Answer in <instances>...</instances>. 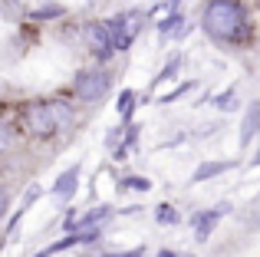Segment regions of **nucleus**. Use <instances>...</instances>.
Returning a JSON list of instances; mask_svg holds the SVG:
<instances>
[{"label":"nucleus","mask_w":260,"mask_h":257,"mask_svg":"<svg viewBox=\"0 0 260 257\" xmlns=\"http://www.w3.org/2000/svg\"><path fill=\"white\" fill-rule=\"evenodd\" d=\"M142 13H122V17H115L112 23V37H115V50H128V46H132V40L139 37V30H142Z\"/></svg>","instance_id":"39448f33"},{"label":"nucleus","mask_w":260,"mask_h":257,"mask_svg":"<svg viewBox=\"0 0 260 257\" xmlns=\"http://www.w3.org/2000/svg\"><path fill=\"white\" fill-rule=\"evenodd\" d=\"M201 26L208 37L231 43V40H241L247 33V13L237 0H211L201 13Z\"/></svg>","instance_id":"f257e3e1"},{"label":"nucleus","mask_w":260,"mask_h":257,"mask_svg":"<svg viewBox=\"0 0 260 257\" xmlns=\"http://www.w3.org/2000/svg\"><path fill=\"white\" fill-rule=\"evenodd\" d=\"M10 142H13L10 125H7V122H0V152H4V148H10Z\"/></svg>","instance_id":"4468645a"},{"label":"nucleus","mask_w":260,"mask_h":257,"mask_svg":"<svg viewBox=\"0 0 260 257\" xmlns=\"http://www.w3.org/2000/svg\"><path fill=\"white\" fill-rule=\"evenodd\" d=\"M112 218V208H95V211H89V214H83V218H79V228H99L102 221H109Z\"/></svg>","instance_id":"9d476101"},{"label":"nucleus","mask_w":260,"mask_h":257,"mask_svg":"<svg viewBox=\"0 0 260 257\" xmlns=\"http://www.w3.org/2000/svg\"><path fill=\"white\" fill-rule=\"evenodd\" d=\"M228 168H234V162H204V165H198V172L191 175V181H208V178H217V175H224Z\"/></svg>","instance_id":"1a4fd4ad"},{"label":"nucleus","mask_w":260,"mask_h":257,"mask_svg":"<svg viewBox=\"0 0 260 257\" xmlns=\"http://www.w3.org/2000/svg\"><path fill=\"white\" fill-rule=\"evenodd\" d=\"M158 257H181V254H175V251H158Z\"/></svg>","instance_id":"6ab92c4d"},{"label":"nucleus","mask_w":260,"mask_h":257,"mask_svg":"<svg viewBox=\"0 0 260 257\" xmlns=\"http://www.w3.org/2000/svg\"><path fill=\"white\" fill-rule=\"evenodd\" d=\"M257 132H260V99L247 106V116H244V125H241V145H247Z\"/></svg>","instance_id":"6e6552de"},{"label":"nucleus","mask_w":260,"mask_h":257,"mask_svg":"<svg viewBox=\"0 0 260 257\" xmlns=\"http://www.w3.org/2000/svg\"><path fill=\"white\" fill-rule=\"evenodd\" d=\"M188 30H191V26H188L184 17H172L165 26H161V37H188Z\"/></svg>","instance_id":"9b49d317"},{"label":"nucleus","mask_w":260,"mask_h":257,"mask_svg":"<svg viewBox=\"0 0 260 257\" xmlns=\"http://www.w3.org/2000/svg\"><path fill=\"white\" fill-rule=\"evenodd\" d=\"M86 46L92 50L95 59H109L115 53V37L109 23H89L86 26Z\"/></svg>","instance_id":"20e7f679"},{"label":"nucleus","mask_w":260,"mask_h":257,"mask_svg":"<svg viewBox=\"0 0 260 257\" xmlns=\"http://www.w3.org/2000/svg\"><path fill=\"white\" fill-rule=\"evenodd\" d=\"M125 188H139V191H148V181L139 178V175H128L125 178Z\"/></svg>","instance_id":"2eb2a0df"},{"label":"nucleus","mask_w":260,"mask_h":257,"mask_svg":"<svg viewBox=\"0 0 260 257\" xmlns=\"http://www.w3.org/2000/svg\"><path fill=\"white\" fill-rule=\"evenodd\" d=\"M250 165H260V145H257V152H254V158H250Z\"/></svg>","instance_id":"a211bd4d"},{"label":"nucleus","mask_w":260,"mask_h":257,"mask_svg":"<svg viewBox=\"0 0 260 257\" xmlns=\"http://www.w3.org/2000/svg\"><path fill=\"white\" fill-rule=\"evenodd\" d=\"M224 214H228V205H217V208H211V211L194 214V238H198V241H208L211 231L217 228V221H221Z\"/></svg>","instance_id":"423d86ee"},{"label":"nucleus","mask_w":260,"mask_h":257,"mask_svg":"<svg viewBox=\"0 0 260 257\" xmlns=\"http://www.w3.org/2000/svg\"><path fill=\"white\" fill-rule=\"evenodd\" d=\"M135 106V92H122V99H119V112L122 116H128V109Z\"/></svg>","instance_id":"ddd939ff"},{"label":"nucleus","mask_w":260,"mask_h":257,"mask_svg":"<svg viewBox=\"0 0 260 257\" xmlns=\"http://www.w3.org/2000/svg\"><path fill=\"white\" fill-rule=\"evenodd\" d=\"M155 221H161V224H175L178 214L172 211V205H158V208H155Z\"/></svg>","instance_id":"f8f14e48"},{"label":"nucleus","mask_w":260,"mask_h":257,"mask_svg":"<svg viewBox=\"0 0 260 257\" xmlns=\"http://www.w3.org/2000/svg\"><path fill=\"white\" fill-rule=\"evenodd\" d=\"M23 125L30 135L37 139H53V135H63L66 128L73 125V109L59 99H50V103H33L23 109Z\"/></svg>","instance_id":"f03ea898"},{"label":"nucleus","mask_w":260,"mask_h":257,"mask_svg":"<svg viewBox=\"0 0 260 257\" xmlns=\"http://www.w3.org/2000/svg\"><path fill=\"white\" fill-rule=\"evenodd\" d=\"M109 86H112L109 70H86V73L76 76V96L83 99V103H99L109 92Z\"/></svg>","instance_id":"7ed1b4c3"},{"label":"nucleus","mask_w":260,"mask_h":257,"mask_svg":"<svg viewBox=\"0 0 260 257\" xmlns=\"http://www.w3.org/2000/svg\"><path fill=\"white\" fill-rule=\"evenodd\" d=\"M7 205H10V195H7V188H0V221L7 214Z\"/></svg>","instance_id":"dca6fc26"},{"label":"nucleus","mask_w":260,"mask_h":257,"mask_svg":"<svg viewBox=\"0 0 260 257\" xmlns=\"http://www.w3.org/2000/svg\"><path fill=\"white\" fill-rule=\"evenodd\" d=\"M102 257H145V254H142V247H135V251H122V254H102Z\"/></svg>","instance_id":"f3484780"},{"label":"nucleus","mask_w":260,"mask_h":257,"mask_svg":"<svg viewBox=\"0 0 260 257\" xmlns=\"http://www.w3.org/2000/svg\"><path fill=\"white\" fill-rule=\"evenodd\" d=\"M76 185H79V165H73V168H66V172L56 178V185H53V195L66 201V198H73Z\"/></svg>","instance_id":"0eeeda50"}]
</instances>
